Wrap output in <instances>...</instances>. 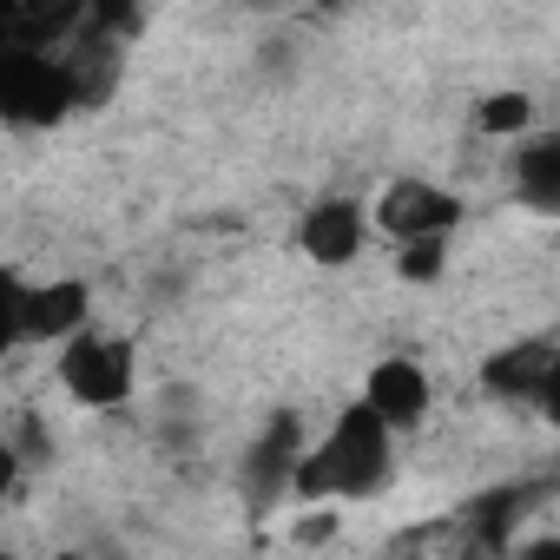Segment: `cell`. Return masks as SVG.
Here are the masks:
<instances>
[{"mask_svg": "<svg viewBox=\"0 0 560 560\" xmlns=\"http://www.w3.org/2000/svg\"><path fill=\"white\" fill-rule=\"evenodd\" d=\"M389 435H396V429H389L370 402H350V409L330 422V435L298 455L291 494L311 501V508H317V501H363V494H376V488L389 481Z\"/></svg>", "mask_w": 560, "mask_h": 560, "instance_id": "6da1fadb", "label": "cell"}, {"mask_svg": "<svg viewBox=\"0 0 560 560\" xmlns=\"http://www.w3.org/2000/svg\"><path fill=\"white\" fill-rule=\"evenodd\" d=\"M73 106H80V80L67 54H47V47L0 54V113H8V126H60Z\"/></svg>", "mask_w": 560, "mask_h": 560, "instance_id": "7a4b0ae2", "label": "cell"}, {"mask_svg": "<svg viewBox=\"0 0 560 560\" xmlns=\"http://www.w3.org/2000/svg\"><path fill=\"white\" fill-rule=\"evenodd\" d=\"M60 389L80 402V409H126L132 402V343L126 337H106V330H80L60 343Z\"/></svg>", "mask_w": 560, "mask_h": 560, "instance_id": "3957f363", "label": "cell"}, {"mask_svg": "<svg viewBox=\"0 0 560 560\" xmlns=\"http://www.w3.org/2000/svg\"><path fill=\"white\" fill-rule=\"evenodd\" d=\"M93 291L80 277H54V284H21L8 277V343H67L86 330Z\"/></svg>", "mask_w": 560, "mask_h": 560, "instance_id": "277c9868", "label": "cell"}, {"mask_svg": "<svg viewBox=\"0 0 560 560\" xmlns=\"http://www.w3.org/2000/svg\"><path fill=\"white\" fill-rule=\"evenodd\" d=\"M311 442H304V422L284 409V416H270V429L250 442V455H244V501L250 508H270V501H284L291 494V481H298V455H304Z\"/></svg>", "mask_w": 560, "mask_h": 560, "instance_id": "5b68a950", "label": "cell"}, {"mask_svg": "<svg viewBox=\"0 0 560 560\" xmlns=\"http://www.w3.org/2000/svg\"><path fill=\"white\" fill-rule=\"evenodd\" d=\"M376 224L409 244V237H448L462 224V198L442 191V185H422V178H396L383 198H376Z\"/></svg>", "mask_w": 560, "mask_h": 560, "instance_id": "8992f818", "label": "cell"}, {"mask_svg": "<svg viewBox=\"0 0 560 560\" xmlns=\"http://www.w3.org/2000/svg\"><path fill=\"white\" fill-rule=\"evenodd\" d=\"M363 237H370V224H363V205H357V198H324V205H311L304 224H298V250H304L311 264H324V270H343V264L363 250Z\"/></svg>", "mask_w": 560, "mask_h": 560, "instance_id": "52a82bcc", "label": "cell"}, {"mask_svg": "<svg viewBox=\"0 0 560 560\" xmlns=\"http://www.w3.org/2000/svg\"><path fill=\"white\" fill-rule=\"evenodd\" d=\"M363 402H370L389 429H416V422L429 416V402H435V383H429V370H422L416 357H383V363L370 370V383H363Z\"/></svg>", "mask_w": 560, "mask_h": 560, "instance_id": "ba28073f", "label": "cell"}, {"mask_svg": "<svg viewBox=\"0 0 560 560\" xmlns=\"http://www.w3.org/2000/svg\"><path fill=\"white\" fill-rule=\"evenodd\" d=\"M553 357H560V343H547V337L508 343V350H494V357L481 363V383H488L494 396H508V402H534L540 383H547V370H553Z\"/></svg>", "mask_w": 560, "mask_h": 560, "instance_id": "9c48e42d", "label": "cell"}, {"mask_svg": "<svg viewBox=\"0 0 560 560\" xmlns=\"http://www.w3.org/2000/svg\"><path fill=\"white\" fill-rule=\"evenodd\" d=\"M514 198L540 218H560V132L521 139L514 152Z\"/></svg>", "mask_w": 560, "mask_h": 560, "instance_id": "30bf717a", "label": "cell"}, {"mask_svg": "<svg viewBox=\"0 0 560 560\" xmlns=\"http://www.w3.org/2000/svg\"><path fill=\"white\" fill-rule=\"evenodd\" d=\"M527 126H534V100L527 93H488L481 106H475V132L481 139H527Z\"/></svg>", "mask_w": 560, "mask_h": 560, "instance_id": "8fae6325", "label": "cell"}, {"mask_svg": "<svg viewBox=\"0 0 560 560\" xmlns=\"http://www.w3.org/2000/svg\"><path fill=\"white\" fill-rule=\"evenodd\" d=\"M442 264H448V244L442 237H409L396 250V277H402V284H435Z\"/></svg>", "mask_w": 560, "mask_h": 560, "instance_id": "7c38bea8", "label": "cell"}, {"mask_svg": "<svg viewBox=\"0 0 560 560\" xmlns=\"http://www.w3.org/2000/svg\"><path fill=\"white\" fill-rule=\"evenodd\" d=\"M534 402H540V416H547V429L560 435V357H553V370H547V383H540V396H534Z\"/></svg>", "mask_w": 560, "mask_h": 560, "instance_id": "4fadbf2b", "label": "cell"}, {"mask_svg": "<svg viewBox=\"0 0 560 560\" xmlns=\"http://www.w3.org/2000/svg\"><path fill=\"white\" fill-rule=\"evenodd\" d=\"M330 534H337V508H324V514H304V521H298V540H304V547H317V540H330Z\"/></svg>", "mask_w": 560, "mask_h": 560, "instance_id": "5bb4252c", "label": "cell"}, {"mask_svg": "<svg viewBox=\"0 0 560 560\" xmlns=\"http://www.w3.org/2000/svg\"><path fill=\"white\" fill-rule=\"evenodd\" d=\"M324 8H330V0H324Z\"/></svg>", "mask_w": 560, "mask_h": 560, "instance_id": "9a60e30c", "label": "cell"}]
</instances>
